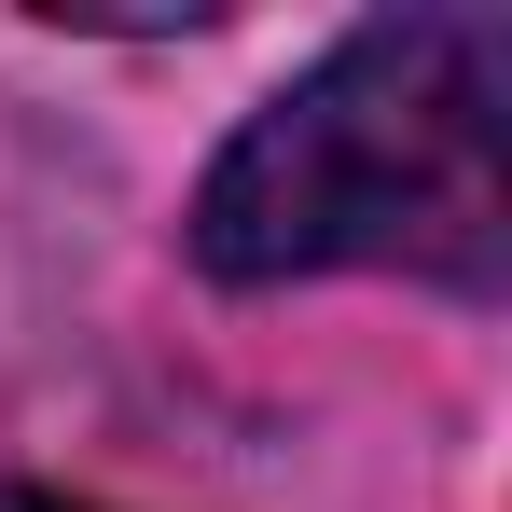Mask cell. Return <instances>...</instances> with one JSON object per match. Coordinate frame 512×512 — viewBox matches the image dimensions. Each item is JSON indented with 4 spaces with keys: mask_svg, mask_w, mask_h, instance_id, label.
Returning a JSON list of instances; mask_svg holds the SVG:
<instances>
[{
    "mask_svg": "<svg viewBox=\"0 0 512 512\" xmlns=\"http://www.w3.org/2000/svg\"><path fill=\"white\" fill-rule=\"evenodd\" d=\"M0 512H97V499H56V485H0Z\"/></svg>",
    "mask_w": 512,
    "mask_h": 512,
    "instance_id": "cell-2",
    "label": "cell"
},
{
    "mask_svg": "<svg viewBox=\"0 0 512 512\" xmlns=\"http://www.w3.org/2000/svg\"><path fill=\"white\" fill-rule=\"evenodd\" d=\"M512 28L499 14H374L291 97H263L194 194L208 277H333V263H416L457 291L512 277Z\"/></svg>",
    "mask_w": 512,
    "mask_h": 512,
    "instance_id": "cell-1",
    "label": "cell"
}]
</instances>
